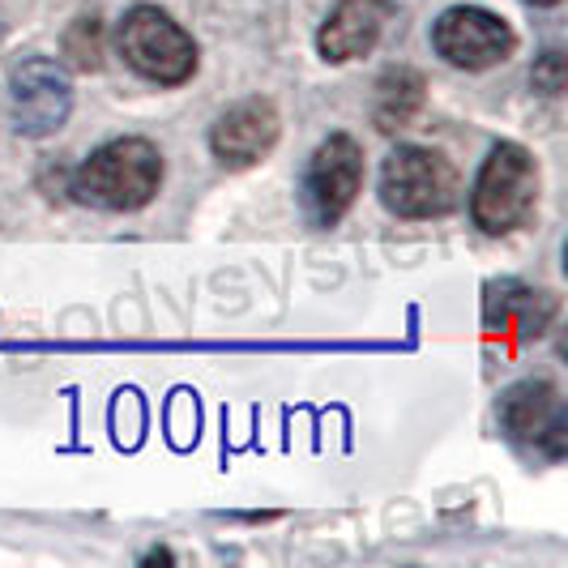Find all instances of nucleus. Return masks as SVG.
I'll list each match as a JSON object with an SVG mask.
<instances>
[{"label":"nucleus","mask_w":568,"mask_h":568,"mask_svg":"<svg viewBox=\"0 0 568 568\" xmlns=\"http://www.w3.org/2000/svg\"><path fill=\"white\" fill-rule=\"evenodd\" d=\"M394 13H398V0H338L316 34V52L329 64L368 57Z\"/></svg>","instance_id":"obj_10"},{"label":"nucleus","mask_w":568,"mask_h":568,"mask_svg":"<svg viewBox=\"0 0 568 568\" xmlns=\"http://www.w3.org/2000/svg\"><path fill=\"white\" fill-rule=\"evenodd\" d=\"M526 4H535V9H551V4H560V0H526Z\"/></svg>","instance_id":"obj_15"},{"label":"nucleus","mask_w":568,"mask_h":568,"mask_svg":"<svg viewBox=\"0 0 568 568\" xmlns=\"http://www.w3.org/2000/svg\"><path fill=\"white\" fill-rule=\"evenodd\" d=\"M103 22L94 13H82L73 27L64 30V60L78 73H99L103 69Z\"/></svg>","instance_id":"obj_13"},{"label":"nucleus","mask_w":568,"mask_h":568,"mask_svg":"<svg viewBox=\"0 0 568 568\" xmlns=\"http://www.w3.org/2000/svg\"><path fill=\"white\" fill-rule=\"evenodd\" d=\"M539 210V163L526 145L500 142L479 168L470 193V219L487 235H509L526 227Z\"/></svg>","instance_id":"obj_2"},{"label":"nucleus","mask_w":568,"mask_h":568,"mask_svg":"<svg viewBox=\"0 0 568 568\" xmlns=\"http://www.w3.org/2000/svg\"><path fill=\"white\" fill-rule=\"evenodd\" d=\"M424 99H427V82L419 69H389L381 82H376V108H372V120L376 129L394 133V129H406L415 115L424 112Z\"/></svg>","instance_id":"obj_12"},{"label":"nucleus","mask_w":568,"mask_h":568,"mask_svg":"<svg viewBox=\"0 0 568 568\" xmlns=\"http://www.w3.org/2000/svg\"><path fill=\"white\" fill-rule=\"evenodd\" d=\"M9 112L22 138H52L73 112V82L48 57H27L9 73Z\"/></svg>","instance_id":"obj_6"},{"label":"nucleus","mask_w":568,"mask_h":568,"mask_svg":"<svg viewBox=\"0 0 568 568\" xmlns=\"http://www.w3.org/2000/svg\"><path fill=\"white\" fill-rule=\"evenodd\" d=\"M556 316V295L547 291H535L526 283H491L487 286V304H484V321L491 334L513 342H530L547 334Z\"/></svg>","instance_id":"obj_11"},{"label":"nucleus","mask_w":568,"mask_h":568,"mask_svg":"<svg viewBox=\"0 0 568 568\" xmlns=\"http://www.w3.org/2000/svg\"><path fill=\"white\" fill-rule=\"evenodd\" d=\"M278 129H283V120H278V108L270 99H244V103H235V108H227L214 120L210 150H214V159L223 168L244 171L274 150Z\"/></svg>","instance_id":"obj_9"},{"label":"nucleus","mask_w":568,"mask_h":568,"mask_svg":"<svg viewBox=\"0 0 568 568\" xmlns=\"http://www.w3.org/2000/svg\"><path fill=\"white\" fill-rule=\"evenodd\" d=\"M381 201L398 219H445L462 201V180L440 150L398 145L381 171Z\"/></svg>","instance_id":"obj_3"},{"label":"nucleus","mask_w":568,"mask_h":568,"mask_svg":"<svg viewBox=\"0 0 568 568\" xmlns=\"http://www.w3.org/2000/svg\"><path fill=\"white\" fill-rule=\"evenodd\" d=\"M364 189V150L355 138L334 133L313 150L308 168H304V184H300V197H304V214L313 227H334L342 214L355 205Z\"/></svg>","instance_id":"obj_5"},{"label":"nucleus","mask_w":568,"mask_h":568,"mask_svg":"<svg viewBox=\"0 0 568 568\" xmlns=\"http://www.w3.org/2000/svg\"><path fill=\"white\" fill-rule=\"evenodd\" d=\"M500 427L509 432L521 449H535L547 462L565 457L568 440V419H565V398L551 381H517L500 394Z\"/></svg>","instance_id":"obj_8"},{"label":"nucleus","mask_w":568,"mask_h":568,"mask_svg":"<svg viewBox=\"0 0 568 568\" xmlns=\"http://www.w3.org/2000/svg\"><path fill=\"white\" fill-rule=\"evenodd\" d=\"M530 82H535V90H542V94H560L568 85L565 52H542V60L535 64V73H530Z\"/></svg>","instance_id":"obj_14"},{"label":"nucleus","mask_w":568,"mask_h":568,"mask_svg":"<svg viewBox=\"0 0 568 568\" xmlns=\"http://www.w3.org/2000/svg\"><path fill=\"white\" fill-rule=\"evenodd\" d=\"M163 184V154L145 138H115L99 145L73 175V193L99 210H142Z\"/></svg>","instance_id":"obj_1"},{"label":"nucleus","mask_w":568,"mask_h":568,"mask_svg":"<svg viewBox=\"0 0 568 568\" xmlns=\"http://www.w3.org/2000/svg\"><path fill=\"white\" fill-rule=\"evenodd\" d=\"M432 48H436V57L449 60L454 69H491V64H500V60L513 57V48H517V34L513 27L500 18V13H491V9H479V4H454V9H445L440 18H436V27H432Z\"/></svg>","instance_id":"obj_7"},{"label":"nucleus","mask_w":568,"mask_h":568,"mask_svg":"<svg viewBox=\"0 0 568 568\" xmlns=\"http://www.w3.org/2000/svg\"><path fill=\"white\" fill-rule=\"evenodd\" d=\"M120 57L129 60L133 73H142L154 85H184L197 73V43L171 13L154 4H138L120 18L115 30Z\"/></svg>","instance_id":"obj_4"}]
</instances>
